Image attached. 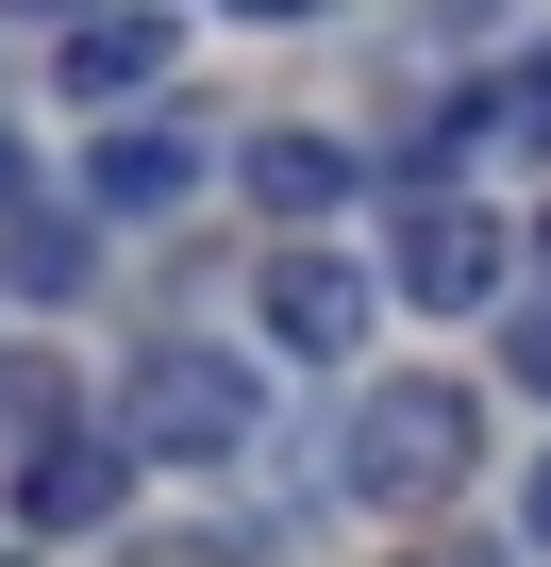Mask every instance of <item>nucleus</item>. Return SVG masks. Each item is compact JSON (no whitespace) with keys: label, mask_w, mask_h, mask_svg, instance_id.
Masks as SVG:
<instances>
[{"label":"nucleus","mask_w":551,"mask_h":567,"mask_svg":"<svg viewBox=\"0 0 551 567\" xmlns=\"http://www.w3.org/2000/svg\"><path fill=\"white\" fill-rule=\"evenodd\" d=\"M468 451H484L468 384H368V401H351V501H368V517H435V501L468 484Z\"/></svg>","instance_id":"nucleus-1"},{"label":"nucleus","mask_w":551,"mask_h":567,"mask_svg":"<svg viewBox=\"0 0 551 567\" xmlns=\"http://www.w3.org/2000/svg\"><path fill=\"white\" fill-rule=\"evenodd\" d=\"M134 451H184V467H217V451H251L267 434V401H251V368L234 351H201V334H151V368H134V417H118Z\"/></svg>","instance_id":"nucleus-2"},{"label":"nucleus","mask_w":551,"mask_h":567,"mask_svg":"<svg viewBox=\"0 0 551 567\" xmlns=\"http://www.w3.org/2000/svg\"><path fill=\"white\" fill-rule=\"evenodd\" d=\"M501 267H518V234H501L468 184H435V200H401L385 301H418V318H484V301H501Z\"/></svg>","instance_id":"nucleus-3"},{"label":"nucleus","mask_w":551,"mask_h":567,"mask_svg":"<svg viewBox=\"0 0 551 567\" xmlns=\"http://www.w3.org/2000/svg\"><path fill=\"white\" fill-rule=\"evenodd\" d=\"M118 501H134V434H118V417L18 434V534H101Z\"/></svg>","instance_id":"nucleus-4"},{"label":"nucleus","mask_w":551,"mask_h":567,"mask_svg":"<svg viewBox=\"0 0 551 567\" xmlns=\"http://www.w3.org/2000/svg\"><path fill=\"white\" fill-rule=\"evenodd\" d=\"M368 318H385V284H368L351 250H318V234H285V250H267V351L351 368V351H368Z\"/></svg>","instance_id":"nucleus-5"},{"label":"nucleus","mask_w":551,"mask_h":567,"mask_svg":"<svg viewBox=\"0 0 551 567\" xmlns=\"http://www.w3.org/2000/svg\"><path fill=\"white\" fill-rule=\"evenodd\" d=\"M167 68H184V18H167V0H134V18H68V34H51V84H68V101H151Z\"/></svg>","instance_id":"nucleus-6"},{"label":"nucleus","mask_w":551,"mask_h":567,"mask_svg":"<svg viewBox=\"0 0 551 567\" xmlns=\"http://www.w3.org/2000/svg\"><path fill=\"white\" fill-rule=\"evenodd\" d=\"M351 184H368V151H351V134H302V117H285V134H251V200L285 217V234H318Z\"/></svg>","instance_id":"nucleus-7"},{"label":"nucleus","mask_w":551,"mask_h":567,"mask_svg":"<svg viewBox=\"0 0 551 567\" xmlns=\"http://www.w3.org/2000/svg\"><path fill=\"white\" fill-rule=\"evenodd\" d=\"M84 284H101V250H84V217H0V301H84Z\"/></svg>","instance_id":"nucleus-8"},{"label":"nucleus","mask_w":551,"mask_h":567,"mask_svg":"<svg viewBox=\"0 0 551 567\" xmlns=\"http://www.w3.org/2000/svg\"><path fill=\"white\" fill-rule=\"evenodd\" d=\"M184 184H201V134H167V117L151 134H101V200L118 217H184Z\"/></svg>","instance_id":"nucleus-9"},{"label":"nucleus","mask_w":551,"mask_h":567,"mask_svg":"<svg viewBox=\"0 0 551 567\" xmlns=\"http://www.w3.org/2000/svg\"><path fill=\"white\" fill-rule=\"evenodd\" d=\"M468 134H484V151H551V34L518 51V84H484V101H468Z\"/></svg>","instance_id":"nucleus-10"},{"label":"nucleus","mask_w":551,"mask_h":567,"mask_svg":"<svg viewBox=\"0 0 551 567\" xmlns=\"http://www.w3.org/2000/svg\"><path fill=\"white\" fill-rule=\"evenodd\" d=\"M501 368H518V384H534V401H551V301H534V318H518V334H501Z\"/></svg>","instance_id":"nucleus-11"},{"label":"nucleus","mask_w":551,"mask_h":567,"mask_svg":"<svg viewBox=\"0 0 551 567\" xmlns=\"http://www.w3.org/2000/svg\"><path fill=\"white\" fill-rule=\"evenodd\" d=\"M518 550H534V567H551V467H534V484H518Z\"/></svg>","instance_id":"nucleus-12"},{"label":"nucleus","mask_w":551,"mask_h":567,"mask_svg":"<svg viewBox=\"0 0 551 567\" xmlns=\"http://www.w3.org/2000/svg\"><path fill=\"white\" fill-rule=\"evenodd\" d=\"M0 200H18V134H0Z\"/></svg>","instance_id":"nucleus-13"},{"label":"nucleus","mask_w":551,"mask_h":567,"mask_svg":"<svg viewBox=\"0 0 551 567\" xmlns=\"http://www.w3.org/2000/svg\"><path fill=\"white\" fill-rule=\"evenodd\" d=\"M435 567H501V550H435Z\"/></svg>","instance_id":"nucleus-14"},{"label":"nucleus","mask_w":551,"mask_h":567,"mask_svg":"<svg viewBox=\"0 0 551 567\" xmlns=\"http://www.w3.org/2000/svg\"><path fill=\"white\" fill-rule=\"evenodd\" d=\"M534 267H551V217H534Z\"/></svg>","instance_id":"nucleus-15"}]
</instances>
